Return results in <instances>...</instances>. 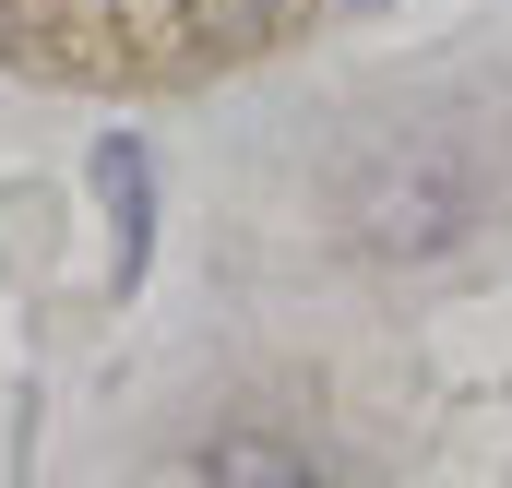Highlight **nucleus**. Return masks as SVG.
I'll return each instance as SVG.
<instances>
[{
    "mask_svg": "<svg viewBox=\"0 0 512 488\" xmlns=\"http://www.w3.org/2000/svg\"><path fill=\"white\" fill-rule=\"evenodd\" d=\"M346 215H358L370 250L429 262V250L477 239V215H489V167H477L453 131H393V143H370V155L346 167Z\"/></svg>",
    "mask_w": 512,
    "mask_h": 488,
    "instance_id": "nucleus-1",
    "label": "nucleus"
},
{
    "mask_svg": "<svg viewBox=\"0 0 512 488\" xmlns=\"http://www.w3.org/2000/svg\"><path fill=\"white\" fill-rule=\"evenodd\" d=\"M96 191L120 203V286H143V239H155V155H143L131 131L96 143Z\"/></svg>",
    "mask_w": 512,
    "mask_h": 488,
    "instance_id": "nucleus-2",
    "label": "nucleus"
},
{
    "mask_svg": "<svg viewBox=\"0 0 512 488\" xmlns=\"http://www.w3.org/2000/svg\"><path fill=\"white\" fill-rule=\"evenodd\" d=\"M215 488H322V477H310V453H286V441L239 429V441H215Z\"/></svg>",
    "mask_w": 512,
    "mask_h": 488,
    "instance_id": "nucleus-3",
    "label": "nucleus"
}]
</instances>
